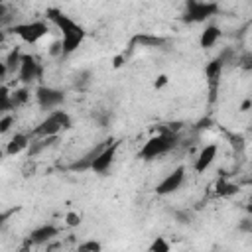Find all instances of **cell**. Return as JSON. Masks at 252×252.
<instances>
[{
  "label": "cell",
  "mask_w": 252,
  "mask_h": 252,
  "mask_svg": "<svg viewBox=\"0 0 252 252\" xmlns=\"http://www.w3.org/2000/svg\"><path fill=\"white\" fill-rule=\"evenodd\" d=\"M45 16H47V20H49L51 24H55V26L61 30V33H63V39H61L63 55L73 53V51L83 43V39H85V30H83V26H79L75 20H71L67 14H63V12L57 10V8H47Z\"/></svg>",
  "instance_id": "obj_1"
},
{
  "label": "cell",
  "mask_w": 252,
  "mask_h": 252,
  "mask_svg": "<svg viewBox=\"0 0 252 252\" xmlns=\"http://www.w3.org/2000/svg\"><path fill=\"white\" fill-rule=\"evenodd\" d=\"M73 126L71 122V116L65 112V110H51L47 114L45 120H41L35 130L32 132V136L35 138H47V136H57L61 130H69Z\"/></svg>",
  "instance_id": "obj_2"
},
{
  "label": "cell",
  "mask_w": 252,
  "mask_h": 252,
  "mask_svg": "<svg viewBox=\"0 0 252 252\" xmlns=\"http://www.w3.org/2000/svg\"><path fill=\"white\" fill-rule=\"evenodd\" d=\"M175 144H177V136H175V134H171V132H161V134L150 138V140L142 146L138 158H140V159H156V158H159V156L171 152V150L175 148Z\"/></svg>",
  "instance_id": "obj_3"
},
{
  "label": "cell",
  "mask_w": 252,
  "mask_h": 252,
  "mask_svg": "<svg viewBox=\"0 0 252 252\" xmlns=\"http://www.w3.org/2000/svg\"><path fill=\"white\" fill-rule=\"evenodd\" d=\"M217 12H219V4H217V2H209V0H189L183 20L189 22V24H199V22H205V20L213 18Z\"/></svg>",
  "instance_id": "obj_4"
},
{
  "label": "cell",
  "mask_w": 252,
  "mask_h": 252,
  "mask_svg": "<svg viewBox=\"0 0 252 252\" xmlns=\"http://www.w3.org/2000/svg\"><path fill=\"white\" fill-rule=\"evenodd\" d=\"M49 28L45 22H28V24H16L12 28V33H16L18 37H22L26 43H35L39 41L43 35H47Z\"/></svg>",
  "instance_id": "obj_5"
},
{
  "label": "cell",
  "mask_w": 252,
  "mask_h": 252,
  "mask_svg": "<svg viewBox=\"0 0 252 252\" xmlns=\"http://www.w3.org/2000/svg\"><path fill=\"white\" fill-rule=\"evenodd\" d=\"M35 100H37L41 110H53V108H57L65 102V94L59 89L41 85V87L35 89Z\"/></svg>",
  "instance_id": "obj_6"
},
{
  "label": "cell",
  "mask_w": 252,
  "mask_h": 252,
  "mask_svg": "<svg viewBox=\"0 0 252 252\" xmlns=\"http://www.w3.org/2000/svg\"><path fill=\"white\" fill-rule=\"evenodd\" d=\"M18 77L24 85H32L35 79H39L41 77V65L37 63V59L32 55H22L20 67H18Z\"/></svg>",
  "instance_id": "obj_7"
},
{
  "label": "cell",
  "mask_w": 252,
  "mask_h": 252,
  "mask_svg": "<svg viewBox=\"0 0 252 252\" xmlns=\"http://www.w3.org/2000/svg\"><path fill=\"white\" fill-rule=\"evenodd\" d=\"M116 150H118V142H112L110 146L98 150V154L94 156L93 163H91V171L94 173H106L114 161V156H116Z\"/></svg>",
  "instance_id": "obj_8"
},
{
  "label": "cell",
  "mask_w": 252,
  "mask_h": 252,
  "mask_svg": "<svg viewBox=\"0 0 252 252\" xmlns=\"http://www.w3.org/2000/svg\"><path fill=\"white\" fill-rule=\"evenodd\" d=\"M183 179H185V167L179 165V167H175L167 177H163V179L156 185V193H158V195H169V193H173V191H177V189L181 187Z\"/></svg>",
  "instance_id": "obj_9"
},
{
  "label": "cell",
  "mask_w": 252,
  "mask_h": 252,
  "mask_svg": "<svg viewBox=\"0 0 252 252\" xmlns=\"http://www.w3.org/2000/svg\"><path fill=\"white\" fill-rule=\"evenodd\" d=\"M215 158H217V146H215V144L205 146V148L199 152L197 159H195V171H197V173H205V171L211 167V163L215 161Z\"/></svg>",
  "instance_id": "obj_10"
},
{
  "label": "cell",
  "mask_w": 252,
  "mask_h": 252,
  "mask_svg": "<svg viewBox=\"0 0 252 252\" xmlns=\"http://www.w3.org/2000/svg\"><path fill=\"white\" fill-rule=\"evenodd\" d=\"M57 226H53V224H41V226H37V228H33L32 232H30V244H43V242H47V240H51L53 236H57Z\"/></svg>",
  "instance_id": "obj_11"
},
{
  "label": "cell",
  "mask_w": 252,
  "mask_h": 252,
  "mask_svg": "<svg viewBox=\"0 0 252 252\" xmlns=\"http://www.w3.org/2000/svg\"><path fill=\"white\" fill-rule=\"evenodd\" d=\"M28 146H30V136H26V134H16V136L8 142L4 154H6V156H18V154L24 152Z\"/></svg>",
  "instance_id": "obj_12"
},
{
  "label": "cell",
  "mask_w": 252,
  "mask_h": 252,
  "mask_svg": "<svg viewBox=\"0 0 252 252\" xmlns=\"http://www.w3.org/2000/svg\"><path fill=\"white\" fill-rule=\"evenodd\" d=\"M220 37V30L217 26H207L203 32H201V37H199V45L203 49H209L217 43V39Z\"/></svg>",
  "instance_id": "obj_13"
},
{
  "label": "cell",
  "mask_w": 252,
  "mask_h": 252,
  "mask_svg": "<svg viewBox=\"0 0 252 252\" xmlns=\"http://www.w3.org/2000/svg\"><path fill=\"white\" fill-rule=\"evenodd\" d=\"M222 67H224V57H217V59H213L211 63H207V67H205V75L209 77V81H211L213 85H215L217 79L220 77Z\"/></svg>",
  "instance_id": "obj_14"
},
{
  "label": "cell",
  "mask_w": 252,
  "mask_h": 252,
  "mask_svg": "<svg viewBox=\"0 0 252 252\" xmlns=\"http://www.w3.org/2000/svg\"><path fill=\"white\" fill-rule=\"evenodd\" d=\"M98 150H100V148L91 150L87 156H83V158H79L77 161H73V163L69 165V169H71V171H85V169H91V163H93L94 156L98 154Z\"/></svg>",
  "instance_id": "obj_15"
},
{
  "label": "cell",
  "mask_w": 252,
  "mask_h": 252,
  "mask_svg": "<svg viewBox=\"0 0 252 252\" xmlns=\"http://www.w3.org/2000/svg\"><path fill=\"white\" fill-rule=\"evenodd\" d=\"M28 98H30V91H28L26 87H22V89H16L14 93H10L12 108H18V106L26 104V102H28Z\"/></svg>",
  "instance_id": "obj_16"
},
{
  "label": "cell",
  "mask_w": 252,
  "mask_h": 252,
  "mask_svg": "<svg viewBox=\"0 0 252 252\" xmlns=\"http://www.w3.org/2000/svg\"><path fill=\"white\" fill-rule=\"evenodd\" d=\"M20 59H22V53H20V49L18 47H14L10 53H8V57H6V69H8V73L10 71H16L18 67H20Z\"/></svg>",
  "instance_id": "obj_17"
},
{
  "label": "cell",
  "mask_w": 252,
  "mask_h": 252,
  "mask_svg": "<svg viewBox=\"0 0 252 252\" xmlns=\"http://www.w3.org/2000/svg\"><path fill=\"white\" fill-rule=\"evenodd\" d=\"M89 85H91V71H81V73L75 75V81H73V87L75 89L85 91Z\"/></svg>",
  "instance_id": "obj_18"
},
{
  "label": "cell",
  "mask_w": 252,
  "mask_h": 252,
  "mask_svg": "<svg viewBox=\"0 0 252 252\" xmlns=\"http://www.w3.org/2000/svg\"><path fill=\"white\" fill-rule=\"evenodd\" d=\"M10 110H14L10 100V91L6 87H0V114H6Z\"/></svg>",
  "instance_id": "obj_19"
},
{
  "label": "cell",
  "mask_w": 252,
  "mask_h": 252,
  "mask_svg": "<svg viewBox=\"0 0 252 252\" xmlns=\"http://www.w3.org/2000/svg\"><path fill=\"white\" fill-rule=\"evenodd\" d=\"M150 252H169V242L163 236H158L152 244H150Z\"/></svg>",
  "instance_id": "obj_20"
},
{
  "label": "cell",
  "mask_w": 252,
  "mask_h": 252,
  "mask_svg": "<svg viewBox=\"0 0 252 252\" xmlns=\"http://www.w3.org/2000/svg\"><path fill=\"white\" fill-rule=\"evenodd\" d=\"M12 124H14V116L6 112V114L0 118V134H6V132L12 128Z\"/></svg>",
  "instance_id": "obj_21"
},
{
  "label": "cell",
  "mask_w": 252,
  "mask_h": 252,
  "mask_svg": "<svg viewBox=\"0 0 252 252\" xmlns=\"http://www.w3.org/2000/svg\"><path fill=\"white\" fill-rule=\"evenodd\" d=\"M65 224L67 226H79L81 224V215H77V213H73V211H69L67 215H65Z\"/></svg>",
  "instance_id": "obj_22"
},
{
  "label": "cell",
  "mask_w": 252,
  "mask_h": 252,
  "mask_svg": "<svg viewBox=\"0 0 252 252\" xmlns=\"http://www.w3.org/2000/svg\"><path fill=\"white\" fill-rule=\"evenodd\" d=\"M234 191H236V185H232V183H219V187H217L219 195H232Z\"/></svg>",
  "instance_id": "obj_23"
},
{
  "label": "cell",
  "mask_w": 252,
  "mask_h": 252,
  "mask_svg": "<svg viewBox=\"0 0 252 252\" xmlns=\"http://www.w3.org/2000/svg\"><path fill=\"white\" fill-rule=\"evenodd\" d=\"M102 246H100V242H96V240H89V242H83V244H79V250H91V252H98Z\"/></svg>",
  "instance_id": "obj_24"
},
{
  "label": "cell",
  "mask_w": 252,
  "mask_h": 252,
  "mask_svg": "<svg viewBox=\"0 0 252 252\" xmlns=\"http://www.w3.org/2000/svg\"><path fill=\"white\" fill-rule=\"evenodd\" d=\"M167 75H158V79L154 81V89H163L165 85H167Z\"/></svg>",
  "instance_id": "obj_25"
},
{
  "label": "cell",
  "mask_w": 252,
  "mask_h": 252,
  "mask_svg": "<svg viewBox=\"0 0 252 252\" xmlns=\"http://www.w3.org/2000/svg\"><path fill=\"white\" fill-rule=\"evenodd\" d=\"M49 53H51V55H59V53L63 55V45H61V41H53L51 47H49Z\"/></svg>",
  "instance_id": "obj_26"
},
{
  "label": "cell",
  "mask_w": 252,
  "mask_h": 252,
  "mask_svg": "<svg viewBox=\"0 0 252 252\" xmlns=\"http://www.w3.org/2000/svg\"><path fill=\"white\" fill-rule=\"evenodd\" d=\"M250 104H252V100L250 98H244L242 104H240V112H248L250 110Z\"/></svg>",
  "instance_id": "obj_27"
},
{
  "label": "cell",
  "mask_w": 252,
  "mask_h": 252,
  "mask_svg": "<svg viewBox=\"0 0 252 252\" xmlns=\"http://www.w3.org/2000/svg\"><path fill=\"white\" fill-rule=\"evenodd\" d=\"M12 213H16V209H12V211H8V213H0V228H2V224L6 222V219H8Z\"/></svg>",
  "instance_id": "obj_28"
},
{
  "label": "cell",
  "mask_w": 252,
  "mask_h": 252,
  "mask_svg": "<svg viewBox=\"0 0 252 252\" xmlns=\"http://www.w3.org/2000/svg\"><path fill=\"white\" fill-rule=\"evenodd\" d=\"M6 73H8V69H6V63H4V61H0V83H2V79L6 77Z\"/></svg>",
  "instance_id": "obj_29"
},
{
  "label": "cell",
  "mask_w": 252,
  "mask_h": 252,
  "mask_svg": "<svg viewBox=\"0 0 252 252\" xmlns=\"http://www.w3.org/2000/svg\"><path fill=\"white\" fill-rule=\"evenodd\" d=\"M120 65H122V57H116L114 59V67H120Z\"/></svg>",
  "instance_id": "obj_30"
},
{
  "label": "cell",
  "mask_w": 252,
  "mask_h": 252,
  "mask_svg": "<svg viewBox=\"0 0 252 252\" xmlns=\"http://www.w3.org/2000/svg\"><path fill=\"white\" fill-rule=\"evenodd\" d=\"M2 158H4V150H0V159H2Z\"/></svg>",
  "instance_id": "obj_31"
},
{
  "label": "cell",
  "mask_w": 252,
  "mask_h": 252,
  "mask_svg": "<svg viewBox=\"0 0 252 252\" xmlns=\"http://www.w3.org/2000/svg\"><path fill=\"white\" fill-rule=\"evenodd\" d=\"M0 14H2V0H0Z\"/></svg>",
  "instance_id": "obj_32"
},
{
  "label": "cell",
  "mask_w": 252,
  "mask_h": 252,
  "mask_svg": "<svg viewBox=\"0 0 252 252\" xmlns=\"http://www.w3.org/2000/svg\"><path fill=\"white\" fill-rule=\"evenodd\" d=\"M2 39H4V35H2V33H0V41H2Z\"/></svg>",
  "instance_id": "obj_33"
}]
</instances>
